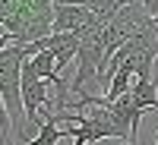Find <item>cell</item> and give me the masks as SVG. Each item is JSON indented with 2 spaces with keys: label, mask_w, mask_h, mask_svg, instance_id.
I'll list each match as a JSON object with an SVG mask.
<instances>
[{
  "label": "cell",
  "mask_w": 158,
  "mask_h": 145,
  "mask_svg": "<svg viewBox=\"0 0 158 145\" xmlns=\"http://www.w3.org/2000/svg\"><path fill=\"white\" fill-rule=\"evenodd\" d=\"M41 50V41L35 44H6L0 50V98H3V145L13 142H32L29 123H25V104H22V63Z\"/></svg>",
  "instance_id": "6da1fadb"
},
{
  "label": "cell",
  "mask_w": 158,
  "mask_h": 145,
  "mask_svg": "<svg viewBox=\"0 0 158 145\" xmlns=\"http://www.w3.org/2000/svg\"><path fill=\"white\" fill-rule=\"evenodd\" d=\"M3 6V47L6 44H35L54 35L57 0H0Z\"/></svg>",
  "instance_id": "7a4b0ae2"
},
{
  "label": "cell",
  "mask_w": 158,
  "mask_h": 145,
  "mask_svg": "<svg viewBox=\"0 0 158 145\" xmlns=\"http://www.w3.org/2000/svg\"><path fill=\"white\" fill-rule=\"evenodd\" d=\"M89 25H98L95 13L82 3H70V0H57L54 10V35H67V32H82Z\"/></svg>",
  "instance_id": "3957f363"
},
{
  "label": "cell",
  "mask_w": 158,
  "mask_h": 145,
  "mask_svg": "<svg viewBox=\"0 0 158 145\" xmlns=\"http://www.w3.org/2000/svg\"><path fill=\"white\" fill-rule=\"evenodd\" d=\"M41 47H48L51 54L57 57V66L67 70V63H73L79 57V47H82V32H67V35H51L41 38Z\"/></svg>",
  "instance_id": "277c9868"
},
{
  "label": "cell",
  "mask_w": 158,
  "mask_h": 145,
  "mask_svg": "<svg viewBox=\"0 0 158 145\" xmlns=\"http://www.w3.org/2000/svg\"><path fill=\"white\" fill-rule=\"evenodd\" d=\"M60 139H67L63 136V129L57 126V120H54V114H48V120H44V126L35 133V139L29 142V145H57Z\"/></svg>",
  "instance_id": "5b68a950"
},
{
  "label": "cell",
  "mask_w": 158,
  "mask_h": 145,
  "mask_svg": "<svg viewBox=\"0 0 158 145\" xmlns=\"http://www.w3.org/2000/svg\"><path fill=\"white\" fill-rule=\"evenodd\" d=\"M142 6H146V13L152 19H158V0H142Z\"/></svg>",
  "instance_id": "8992f818"
},
{
  "label": "cell",
  "mask_w": 158,
  "mask_h": 145,
  "mask_svg": "<svg viewBox=\"0 0 158 145\" xmlns=\"http://www.w3.org/2000/svg\"><path fill=\"white\" fill-rule=\"evenodd\" d=\"M73 145H89V142H82V139H73Z\"/></svg>",
  "instance_id": "52a82bcc"
},
{
  "label": "cell",
  "mask_w": 158,
  "mask_h": 145,
  "mask_svg": "<svg viewBox=\"0 0 158 145\" xmlns=\"http://www.w3.org/2000/svg\"><path fill=\"white\" fill-rule=\"evenodd\" d=\"M95 145H98V142H95ZM123 145H139V142H136V139H133V142H123Z\"/></svg>",
  "instance_id": "ba28073f"
},
{
  "label": "cell",
  "mask_w": 158,
  "mask_h": 145,
  "mask_svg": "<svg viewBox=\"0 0 158 145\" xmlns=\"http://www.w3.org/2000/svg\"><path fill=\"white\" fill-rule=\"evenodd\" d=\"M155 145H158V129H155Z\"/></svg>",
  "instance_id": "9c48e42d"
},
{
  "label": "cell",
  "mask_w": 158,
  "mask_h": 145,
  "mask_svg": "<svg viewBox=\"0 0 158 145\" xmlns=\"http://www.w3.org/2000/svg\"><path fill=\"white\" fill-rule=\"evenodd\" d=\"M70 3H76V0H70Z\"/></svg>",
  "instance_id": "30bf717a"
}]
</instances>
